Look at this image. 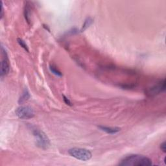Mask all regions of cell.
Listing matches in <instances>:
<instances>
[{"label": "cell", "mask_w": 166, "mask_h": 166, "mask_svg": "<svg viewBox=\"0 0 166 166\" xmlns=\"http://www.w3.org/2000/svg\"><path fill=\"white\" fill-rule=\"evenodd\" d=\"M153 164L149 158L143 155L131 154L124 157L119 164L123 166H148Z\"/></svg>", "instance_id": "6da1fadb"}, {"label": "cell", "mask_w": 166, "mask_h": 166, "mask_svg": "<svg viewBox=\"0 0 166 166\" xmlns=\"http://www.w3.org/2000/svg\"><path fill=\"white\" fill-rule=\"evenodd\" d=\"M31 130H32L33 136L34 137L37 146L42 149H47L50 145V141L47 135L43 131L36 129V128L32 127Z\"/></svg>", "instance_id": "7a4b0ae2"}, {"label": "cell", "mask_w": 166, "mask_h": 166, "mask_svg": "<svg viewBox=\"0 0 166 166\" xmlns=\"http://www.w3.org/2000/svg\"><path fill=\"white\" fill-rule=\"evenodd\" d=\"M68 153L71 157L81 161H88L92 157L91 152L88 149L82 148H72L68 151Z\"/></svg>", "instance_id": "3957f363"}, {"label": "cell", "mask_w": 166, "mask_h": 166, "mask_svg": "<svg viewBox=\"0 0 166 166\" xmlns=\"http://www.w3.org/2000/svg\"><path fill=\"white\" fill-rule=\"evenodd\" d=\"M16 115L20 119H29L34 116V112L33 109L29 106H21L18 107L15 111Z\"/></svg>", "instance_id": "277c9868"}, {"label": "cell", "mask_w": 166, "mask_h": 166, "mask_svg": "<svg viewBox=\"0 0 166 166\" xmlns=\"http://www.w3.org/2000/svg\"><path fill=\"white\" fill-rule=\"evenodd\" d=\"M1 55H2V60L1 62V77H3L6 75L8 74L10 70V64H9V60L8 58V55L5 50L3 48V46L1 47Z\"/></svg>", "instance_id": "5b68a950"}, {"label": "cell", "mask_w": 166, "mask_h": 166, "mask_svg": "<svg viewBox=\"0 0 166 166\" xmlns=\"http://www.w3.org/2000/svg\"><path fill=\"white\" fill-rule=\"evenodd\" d=\"M165 90V79H163V80H162L159 82H158L157 84H155L153 86H152L151 88H149L146 91V94L150 97L155 96L157 95L160 94V93L162 92H164Z\"/></svg>", "instance_id": "8992f818"}, {"label": "cell", "mask_w": 166, "mask_h": 166, "mask_svg": "<svg viewBox=\"0 0 166 166\" xmlns=\"http://www.w3.org/2000/svg\"><path fill=\"white\" fill-rule=\"evenodd\" d=\"M99 129L105 132L107 134H114L117 133H118L120 131L121 129L119 127H105V126H98Z\"/></svg>", "instance_id": "52a82bcc"}, {"label": "cell", "mask_w": 166, "mask_h": 166, "mask_svg": "<svg viewBox=\"0 0 166 166\" xmlns=\"http://www.w3.org/2000/svg\"><path fill=\"white\" fill-rule=\"evenodd\" d=\"M31 7L29 5H28V3H26V4L24 7V16H25V18L26 21L29 24H30L31 22Z\"/></svg>", "instance_id": "ba28073f"}, {"label": "cell", "mask_w": 166, "mask_h": 166, "mask_svg": "<svg viewBox=\"0 0 166 166\" xmlns=\"http://www.w3.org/2000/svg\"><path fill=\"white\" fill-rule=\"evenodd\" d=\"M29 98H30L29 92H28V90H27V89H25V90L23 91L22 95H21V97L19 99L18 103H19V104H22L24 102L27 101V100H28Z\"/></svg>", "instance_id": "9c48e42d"}, {"label": "cell", "mask_w": 166, "mask_h": 166, "mask_svg": "<svg viewBox=\"0 0 166 166\" xmlns=\"http://www.w3.org/2000/svg\"><path fill=\"white\" fill-rule=\"evenodd\" d=\"M93 22V20L92 18H90V17H88V18H86L84 21V24L82 25V27L81 29V33L84 32L86 29H87L88 27L92 25Z\"/></svg>", "instance_id": "30bf717a"}, {"label": "cell", "mask_w": 166, "mask_h": 166, "mask_svg": "<svg viewBox=\"0 0 166 166\" xmlns=\"http://www.w3.org/2000/svg\"><path fill=\"white\" fill-rule=\"evenodd\" d=\"M50 70L51 73H53L54 75L58 76V77H62V74L61 73V71L58 70V69L56 68V67H55L53 65L50 66Z\"/></svg>", "instance_id": "8fae6325"}, {"label": "cell", "mask_w": 166, "mask_h": 166, "mask_svg": "<svg viewBox=\"0 0 166 166\" xmlns=\"http://www.w3.org/2000/svg\"><path fill=\"white\" fill-rule=\"evenodd\" d=\"M17 42H18V43L19 44V45L21 47H22L27 52H29L28 46H27L26 43L22 39H20V38H18V39H17Z\"/></svg>", "instance_id": "7c38bea8"}, {"label": "cell", "mask_w": 166, "mask_h": 166, "mask_svg": "<svg viewBox=\"0 0 166 166\" xmlns=\"http://www.w3.org/2000/svg\"><path fill=\"white\" fill-rule=\"evenodd\" d=\"M62 98H63V100H64V103L66 104L67 105H69V106H72V103L70 101V100L66 96L64 95H62Z\"/></svg>", "instance_id": "4fadbf2b"}, {"label": "cell", "mask_w": 166, "mask_h": 166, "mask_svg": "<svg viewBox=\"0 0 166 166\" xmlns=\"http://www.w3.org/2000/svg\"><path fill=\"white\" fill-rule=\"evenodd\" d=\"M160 149H161V150L164 152V153H165V152H166V143H165V141H164L163 143H162L160 144Z\"/></svg>", "instance_id": "5bb4252c"}, {"label": "cell", "mask_w": 166, "mask_h": 166, "mask_svg": "<svg viewBox=\"0 0 166 166\" xmlns=\"http://www.w3.org/2000/svg\"><path fill=\"white\" fill-rule=\"evenodd\" d=\"M3 6L1 7V18H3Z\"/></svg>", "instance_id": "9a60e30c"}]
</instances>
